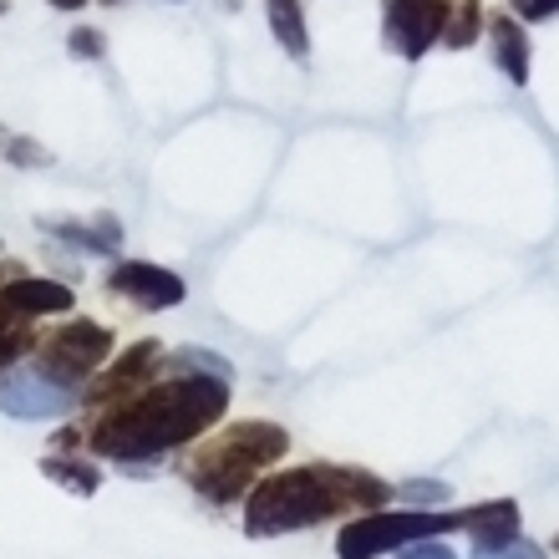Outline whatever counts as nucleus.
<instances>
[{
	"mask_svg": "<svg viewBox=\"0 0 559 559\" xmlns=\"http://www.w3.org/2000/svg\"><path fill=\"white\" fill-rule=\"evenodd\" d=\"M0 306L21 310V316H67L76 306V290L61 285V280H41V275H21L11 285H0Z\"/></svg>",
	"mask_w": 559,
	"mask_h": 559,
	"instance_id": "obj_11",
	"label": "nucleus"
},
{
	"mask_svg": "<svg viewBox=\"0 0 559 559\" xmlns=\"http://www.w3.org/2000/svg\"><path fill=\"white\" fill-rule=\"evenodd\" d=\"M67 51L82 57V61H103L107 57V36L97 26H76L72 36H67Z\"/></svg>",
	"mask_w": 559,
	"mask_h": 559,
	"instance_id": "obj_20",
	"label": "nucleus"
},
{
	"mask_svg": "<svg viewBox=\"0 0 559 559\" xmlns=\"http://www.w3.org/2000/svg\"><path fill=\"white\" fill-rule=\"evenodd\" d=\"M41 229H46V235H57V239H67V245H82L87 254H118L122 250V224L112 219V214H97L92 224H76V219L57 224V219H46Z\"/></svg>",
	"mask_w": 559,
	"mask_h": 559,
	"instance_id": "obj_14",
	"label": "nucleus"
},
{
	"mask_svg": "<svg viewBox=\"0 0 559 559\" xmlns=\"http://www.w3.org/2000/svg\"><path fill=\"white\" fill-rule=\"evenodd\" d=\"M5 158L21 163V168H36V163H51V153H46V147H36L31 138H5Z\"/></svg>",
	"mask_w": 559,
	"mask_h": 559,
	"instance_id": "obj_21",
	"label": "nucleus"
},
{
	"mask_svg": "<svg viewBox=\"0 0 559 559\" xmlns=\"http://www.w3.org/2000/svg\"><path fill=\"white\" fill-rule=\"evenodd\" d=\"M265 21H270V36L285 46V57L310 61V26H306V0H265Z\"/></svg>",
	"mask_w": 559,
	"mask_h": 559,
	"instance_id": "obj_13",
	"label": "nucleus"
},
{
	"mask_svg": "<svg viewBox=\"0 0 559 559\" xmlns=\"http://www.w3.org/2000/svg\"><path fill=\"white\" fill-rule=\"evenodd\" d=\"M397 559H457L448 539H417V545L397 549Z\"/></svg>",
	"mask_w": 559,
	"mask_h": 559,
	"instance_id": "obj_24",
	"label": "nucleus"
},
{
	"mask_svg": "<svg viewBox=\"0 0 559 559\" xmlns=\"http://www.w3.org/2000/svg\"><path fill=\"white\" fill-rule=\"evenodd\" d=\"M107 356H112V331H107V325H97V321H72V325H61L57 336L41 346L36 367L51 371L57 382H67V386H76V392H82V382L103 367Z\"/></svg>",
	"mask_w": 559,
	"mask_h": 559,
	"instance_id": "obj_5",
	"label": "nucleus"
},
{
	"mask_svg": "<svg viewBox=\"0 0 559 559\" xmlns=\"http://www.w3.org/2000/svg\"><path fill=\"white\" fill-rule=\"evenodd\" d=\"M107 290L122 295L138 310H174V306H183L189 285H183V275L153 265V260H118V265L107 270Z\"/></svg>",
	"mask_w": 559,
	"mask_h": 559,
	"instance_id": "obj_8",
	"label": "nucleus"
},
{
	"mask_svg": "<svg viewBox=\"0 0 559 559\" xmlns=\"http://www.w3.org/2000/svg\"><path fill=\"white\" fill-rule=\"evenodd\" d=\"M448 0H382V41L392 57L423 61L442 36Z\"/></svg>",
	"mask_w": 559,
	"mask_h": 559,
	"instance_id": "obj_6",
	"label": "nucleus"
},
{
	"mask_svg": "<svg viewBox=\"0 0 559 559\" xmlns=\"http://www.w3.org/2000/svg\"><path fill=\"white\" fill-rule=\"evenodd\" d=\"M103 5H122V0H103Z\"/></svg>",
	"mask_w": 559,
	"mask_h": 559,
	"instance_id": "obj_27",
	"label": "nucleus"
},
{
	"mask_svg": "<svg viewBox=\"0 0 559 559\" xmlns=\"http://www.w3.org/2000/svg\"><path fill=\"white\" fill-rule=\"evenodd\" d=\"M5 11H11V5H5V0H0V15H5Z\"/></svg>",
	"mask_w": 559,
	"mask_h": 559,
	"instance_id": "obj_26",
	"label": "nucleus"
},
{
	"mask_svg": "<svg viewBox=\"0 0 559 559\" xmlns=\"http://www.w3.org/2000/svg\"><path fill=\"white\" fill-rule=\"evenodd\" d=\"M457 530L473 539V555H488V549L514 545L519 534V503L514 499H488L473 503V509H457Z\"/></svg>",
	"mask_w": 559,
	"mask_h": 559,
	"instance_id": "obj_10",
	"label": "nucleus"
},
{
	"mask_svg": "<svg viewBox=\"0 0 559 559\" xmlns=\"http://www.w3.org/2000/svg\"><path fill=\"white\" fill-rule=\"evenodd\" d=\"M57 11H76V5H87V0H51Z\"/></svg>",
	"mask_w": 559,
	"mask_h": 559,
	"instance_id": "obj_25",
	"label": "nucleus"
},
{
	"mask_svg": "<svg viewBox=\"0 0 559 559\" xmlns=\"http://www.w3.org/2000/svg\"><path fill=\"white\" fill-rule=\"evenodd\" d=\"M229 413V382L224 377H163L138 397L112 402L87 432L92 453L112 463H153L183 442L204 438Z\"/></svg>",
	"mask_w": 559,
	"mask_h": 559,
	"instance_id": "obj_1",
	"label": "nucleus"
},
{
	"mask_svg": "<svg viewBox=\"0 0 559 559\" xmlns=\"http://www.w3.org/2000/svg\"><path fill=\"white\" fill-rule=\"evenodd\" d=\"M473 559H549V555H545V545H534V539H524V534H519L514 545L488 549V555H473Z\"/></svg>",
	"mask_w": 559,
	"mask_h": 559,
	"instance_id": "obj_23",
	"label": "nucleus"
},
{
	"mask_svg": "<svg viewBox=\"0 0 559 559\" xmlns=\"http://www.w3.org/2000/svg\"><path fill=\"white\" fill-rule=\"evenodd\" d=\"M555 549H559V539H555Z\"/></svg>",
	"mask_w": 559,
	"mask_h": 559,
	"instance_id": "obj_28",
	"label": "nucleus"
},
{
	"mask_svg": "<svg viewBox=\"0 0 559 559\" xmlns=\"http://www.w3.org/2000/svg\"><path fill=\"white\" fill-rule=\"evenodd\" d=\"M41 473L51 478V484L67 488V493H76V499H92V493L103 488V468H97L92 457L51 453V457H41Z\"/></svg>",
	"mask_w": 559,
	"mask_h": 559,
	"instance_id": "obj_15",
	"label": "nucleus"
},
{
	"mask_svg": "<svg viewBox=\"0 0 559 559\" xmlns=\"http://www.w3.org/2000/svg\"><path fill=\"white\" fill-rule=\"evenodd\" d=\"M453 530H457V514H442V509H402V514L371 509V514H356L341 524L336 559L397 555V549L417 545V539H438V534H453Z\"/></svg>",
	"mask_w": 559,
	"mask_h": 559,
	"instance_id": "obj_4",
	"label": "nucleus"
},
{
	"mask_svg": "<svg viewBox=\"0 0 559 559\" xmlns=\"http://www.w3.org/2000/svg\"><path fill=\"white\" fill-rule=\"evenodd\" d=\"M397 499V488L367 468L346 463H306V468L270 473L245 493V534L250 539H275V534H300L316 524H331L341 514H371Z\"/></svg>",
	"mask_w": 559,
	"mask_h": 559,
	"instance_id": "obj_2",
	"label": "nucleus"
},
{
	"mask_svg": "<svg viewBox=\"0 0 559 559\" xmlns=\"http://www.w3.org/2000/svg\"><path fill=\"white\" fill-rule=\"evenodd\" d=\"M509 11H514L524 26H534V21H549V15H559V0H509Z\"/></svg>",
	"mask_w": 559,
	"mask_h": 559,
	"instance_id": "obj_22",
	"label": "nucleus"
},
{
	"mask_svg": "<svg viewBox=\"0 0 559 559\" xmlns=\"http://www.w3.org/2000/svg\"><path fill=\"white\" fill-rule=\"evenodd\" d=\"M285 453H290V432L280 423L250 417V423L229 427L219 442H209L204 453H199V463H193L189 484H193V493L209 503H235V499H245V493L260 484V473H265L270 463H280Z\"/></svg>",
	"mask_w": 559,
	"mask_h": 559,
	"instance_id": "obj_3",
	"label": "nucleus"
},
{
	"mask_svg": "<svg viewBox=\"0 0 559 559\" xmlns=\"http://www.w3.org/2000/svg\"><path fill=\"white\" fill-rule=\"evenodd\" d=\"M229 356L204 352V346H183V352L168 356V377H224L229 382Z\"/></svg>",
	"mask_w": 559,
	"mask_h": 559,
	"instance_id": "obj_17",
	"label": "nucleus"
},
{
	"mask_svg": "<svg viewBox=\"0 0 559 559\" xmlns=\"http://www.w3.org/2000/svg\"><path fill=\"white\" fill-rule=\"evenodd\" d=\"M158 361H163V346H158V341H138V346H128V352H122L118 361H112V367H107L103 377H97V382L82 392V397H87L92 407H103V402L112 407V402H122L128 392H138V386H143L147 377L158 371Z\"/></svg>",
	"mask_w": 559,
	"mask_h": 559,
	"instance_id": "obj_9",
	"label": "nucleus"
},
{
	"mask_svg": "<svg viewBox=\"0 0 559 559\" xmlns=\"http://www.w3.org/2000/svg\"><path fill=\"white\" fill-rule=\"evenodd\" d=\"M484 36V0H448L442 11V51H468L473 41Z\"/></svg>",
	"mask_w": 559,
	"mask_h": 559,
	"instance_id": "obj_16",
	"label": "nucleus"
},
{
	"mask_svg": "<svg viewBox=\"0 0 559 559\" xmlns=\"http://www.w3.org/2000/svg\"><path fill=\"white\" fill-rule=\"evenodd\" d=\"M26 325H31V316L0 306V371L11 367L15 356H26L31 346H36V331H26Z\"/></svg>",
	"mask_w": 559,
	"mask_h": 559,
	"instance_id": "obj_18",
	"label": "nucleus"
},
{
	"mask_svg": "<svg viewBox=\"0 0 559 559\" xmlns=\"http://www.w3.org/2000/svg\"><path fill=\"white\" fill-rule=\"evenodd\" d=\"M72 402H76V386L57 382V377L41 367L11 371V377L0 382V413L15 417V423H51V417H61Z\"/></svg>",
	"mask_w": 559,
	"mask_h": 559,
	"instance_id": "obj_7",
	"label": "nucleus"
},
{
	"mask_svg": "<svg viewBox=\"0 0 559 559\" xmlns=\"http://www.w3.org/2000/svg\"><path fill=\"white\" fill-rule=\"evenodd\" d=\"M397 499H402V509H442V503L453 499V488L442 484V478H402Z\"/></svg>",
	"mask_w": 559,
	"mask_h": 559,
	"instance_id": "obj_19",
	"label": "nucleus"
},
{
	"mask_svg": "<svg viewBox=\"0 0 559 559\" xmlns=\"http://www.w3.org/2000/svg\"><path fill=\"white\" fill-rule=\"evenodd\" d=\"M488 41H493V61H499V72L509 76L514 87H530V76H534L530 26H524L514 11H509V15H488Z\"/></svg>",
	"mask_w": 559,
	"mask_h": 559,
	"instance_id": "obj_12",
	"label": "nucleus"
}]
</instances>
